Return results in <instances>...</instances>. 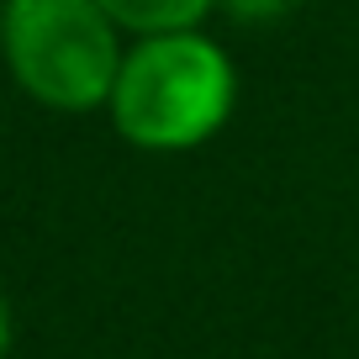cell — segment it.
Wrapping results in <instances>:
<instances>
[{
  "mask_svg": "<svg viewBox=\"0 0 359 359\" xmlns=\"http://www.w3.org/2000/svg\"><path fill=\"white\" fill-rule=\"evenodd\" d=\"M238 106V69L212 32L133 37L111 90L116 137L137 154H191L212 143Z\"/></svg>",
  "mask_w": 359,
  "mask_h": 359,
  "instance_id": "cell-1",
  "label": "cell"
},
{
  "mask_svg": "<svg viewBox=\"0 0 359 359\" xmlns=\"http://www.w3.org/2000/svg\"><path fill=\"white\" fill-rule=\"evenodd\" d=\"M133 37L95 0H6L0 64L32 106L53 116H95L111 106Z\"/></svg>",
  "mask_w": 359,
  "mask_h": 359,
  "instance_id": "cell-2",
  "label": "cell"
},
{
  "mask_svg": "<svg viewBox=\"0 0 359 359\" xmlns=\"http://www.w3.org/2000/svg\"><path fill=\"white\" fill-rule=\"evenodd\" d=\"M95 6L127 37H158V32H201L222 0H95Z\"/></svg>",
  "mask_w": 359,
  "mask_h": 359,
  "instance_id": "cell-3",
  "label": "cell"
},
{
  "mask_svg": "<svg viewBox=\"0 0 359 359\" xmlns=\"http://www.w3.org/2000/svg\"><path fill=\"white\" fill-rule=\"evenodd\" d=\"M296 6H302V0H222L217 16H227V22H238V27H280Z\"/></svg>",
  "mask_w": 359,
  "mask_h": 359,
  "instance_id": "cell-4",
  "label": "cell"
},
{
  "mask_svg": "<svg viewBox=\"0 0 359 359\" xmlns=\"http://www.w3.org/2000/svg\"><path fill=\"white\" fill-rule=\"evenodd\" d=\"M11 344H16V312L6 302V291H0V359L11 354Z\"/></svg>",
  "mask_w": 359,
  "mask_h": 359,
  "instance_id": "cell-5",
  "label": "cell"
},
{
  "mask_svg": "<svg viewBox=\"0 0 359 359\" xmlns=\"http://www.w3.org/2000/svg\"><path fill=\"white\" fill-rule=\"evenodd\" d=\"M0 11H6V0H0Z\"/></svg>",
  "mask_w": 359,
  "mask_h": 359,
  "instance_id": "cell-6",
  "label": "cell"
}]
</instances>
